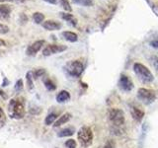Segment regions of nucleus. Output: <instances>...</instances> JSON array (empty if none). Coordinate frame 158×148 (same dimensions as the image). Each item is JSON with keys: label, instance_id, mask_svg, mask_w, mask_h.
I'll return each mask as SVG.
<instances>
[{"label": "nucleus", "instance_id": "nucleus-1", "mask_svg": "<svg viewBox=\"0 0 158 148\" xmlns=\"http://www.w3.org/2000/svg\"><path fill=\"white\" fill-rule=\"evenodd\" d=\"M9 115L16 120H20L25 116V102L22 98L12 99L9 102Z\"/></svg>", "mask_w": 158, "mask_h": 148}, {"label": "nucleus", "instance_id": "nucleus-2", "mask_svg": "<svg viewBox=\"0 0 158 148\" xmlns=\"http://www.w3.org/2000/svg\"><path fill=\"white\" fill-rule=\"evenodd\" d=\"M133 71H135L136 77L144 84H149L154 80L152 72L145 65L139 62H135L133 64Z\"/></svg>", "mask_w": 158, "mask_h": 148}, {"label": "nucleus", "instance_id": "nucleus-3", "mask_svg": "<svg viewBox=\"0 0 158 148\" xmlns=\"http://www.w3.org/2000/svg\"><path fill=\"white\" fill-rule=\"evenodd\" d=\"M77 137L80 145L84 148L89 147L93 142V131L90 127L88 126H82L77 132Z\"/></svg>", "mask_w": 158, "mask_h": 148}, {"label": "nucleus", "instance_id": "nucleus-4", "mask_svg": "<svg viewBox=\"0 0 158 148\" xmlns=\"http://www.w3.org/2000/svg\"><path fill=\"white\" fill-rule=\"evenodd\" d=\"M64 70L68 74L69 76L77 78L81 76L84 70V65L80 60H71L65 64Z\"/></svg>", "mask_w": 158, "mask_h": 148}, {"label": "nucleus", "instance_id": "nucleus-5", "mask_svg": "<svg viewBox=\"0 0 158 148\" xmlns=\"http://www.w3.org/2000/svg\"><path fill=\"white\" fill-rule=\"evenodd\" d=\"M109 120L113 123L114 125L116 126H122L123 123H125V113L122 110L118 108H113L110 109L109 111Z\"/></svg>", "mask_w": 158, "mask_h": 148}, {"label": "nucleus", "instance_id": "nucleus-6", "mask_svg": "<svg viewBox=\"0 0 158 148\" xmlns=\"http://www.w3.org/2000/svg\"><path fill=\"white\" fill-rule=\"evenodd\" d=\"M137 97L144 104H151L155 101L156 94L153 90L147 88H139L137 91Z\"/></svg>", "mask_w": 158, "mask_h": 148}, {"label": "nucleus", "instance_id": "nucleus-7", "mask_svg": "<svg viewBox=\"0 0 158 148\" xmlns=\"http://www.w3.org/2000/svg\"><path fill=\"white\" fill-rule=\"evenodd\" d=\"M118 85V88L123 92H131L133 89L132 80L127 75H126V74H121Z\"/></svg>", "mask_w": 158, "mask_h": 148}, {"label": "nucleus", "instance_id": "nucleus-8", "mask_svg": "<svg viewBox=\"0 0 158 148\" xmlns=\"http://www.w3.org/2000/svg\"><path fill=\"white\" fill-rule=\"evenodd\" d=\"M67 47L62 46V44H48V46L43 49V56H49L52 54L62 52L66 51Z\"/></svg>", "mask_w": 158, "mask_h": 148}, {"label": "nucleus", "instance_id": "nucleus-9", "mask_svg": "<svg viewBox=\"0 0 158 148\" xmlns=\"http://www.w3.org/2000/svg\"><path fill=\"white\" fill-rule=\"evenodd\" d=\"M44 43L46 42H44V39H40V41H36L35 43H33L31 46H29L27 48V51H26L27 56H35L42 49Z\"/></svg>", "mask_w": 158, "mask_h": 148}, {"label": "nucleus", "instance_id": "nucleus-10", "mask_svg": "<svg viewBox=\"0 0 158 148\" xmlns=\"http://www.w3.org/2000/svg\"><path fill=\"white\" fill-rule=\"evenodd\" d=\"M42 26L47 31H57V30L61 29V24L54 20H48L42 24Z\"/></svg>", "mask_w": 158, "mask_h": 148}, {"label": "nucleus", "instance_id": "nucleus-11", "mask_svg": "<svg viewBox=\"0 0 158 148\" xmlns=\"http://www.w3.org/2000/svg\"><path fill=\"white\" fill-rule=\"evenodd\" d=\"M131 113L133 120L136 121H141L143 117H144V112H143L140 108L135 106H131Z\"/></svg>", "mask_w": 158, "mask_h": 148}, {"label": "nucleus", "instance_id": "nucleus-12", "mask_svg": "<svg viewBox=\"0 0 158 148\" xmlns=\"http://www.w3.org/2000/svg\"><path fill=\"white\" fill-rule=\"evenodd\" d=\"M71 113H63L62 116L59 117L57 120L56 121V122H54V127H58V126H60L62 125H65L66 122H68L69 121L71 120Z\"/></svg>", "mask_w": 158, "mask_h": 148}, {"label": "nucleus", "instance_id": "nucleus-13", "mask_svg": "<svg viewBox=\"0 0 158 148\" xmlns=\"http://www.w3.org/2000/svg\"><path fill=\"white\" fill-rule=\"evenodd\" d=\"M61 36L63 37L64 39H66L69 43H75L78 41V35L74 32L70 31H64L61 33Z\"/></svg>", "mask_w": 158, "mask_h": 148}, {"label": "nucleus", "instance_id": "nucleus-14", "mask_svg": "<svg viewBox=\"0 0 158 148\" xmlns=\"http://www.w3.org/2000/svg\"><path fill=\"white\" fill-rule=\"evenodd\" d=\"M59 16L61 17V19L65 20L66 22H68L69 24L73 27H76L77 25V20L74 18V16L70 13H66V12H60L59 13Z\"/></svg>", "mask_w": 158, "mask_h": 148}, {"label": "nucleus", "instance_id": "nucleus-15", "mask_svg": "<svg viewBox=\"0 0 158 148\" xmlns=\"http://www.w3.org/2000/svg\"><path fill=\"white\" fill-rule=\"evenodd\" d=\"M10 13H11V7L5 4L0 5V19H2V20L9 19Z\"/></svg>", "mask_w": 158, "mask_h": 148}, {"label": "nucleus", "instance_id": "nucleus-16", "mask_svg": "<svg viewBox=\"0 0 158 148\" xmlns=\"http://www.w3.org/2000/svg\"><path fill=\"white\" fill-rule=\"evenodd\" d=\"M69 100H70V94H69V92L66 91V90H62V91H60L56 95V101H57V103H60V104L66 103Z\"/></svg>", "mask_w": 158, "mask_h": 148}, {"label": "nucleus", "instance_id": "nucleus-17", "mask_svg": "<svg viewBox=\"0 0 158 148\" xmlns=\"http://www.w3.org/2000/svg\"><path fill=\"white\" fill-rule=\"evenodd\" d=\"M74 133V128L72 127H66L63 128L60 131L57 132V136L58 137H67V136H71Z\"/></svg>", "mask_w": 158, "mask_h": 148}, {"label": "nucleus", "instance_id": "nucleus-18", "mask_svg": "<svg viewBox=\"0 0 158 148\" xmlns=\"http://www.w3.org/2000/svg\"><path fill=\"white\" fill-rule=\"evenodd\" d=\"M33 71H28L26 74V83L29 91H32L34 89V81H33Z\"/></svg>", "mask_w": 158, "mask_h": 148}, {"label": "nucleus", "instance_id": "nucleus-19", "mask_svg": "<svg viewBox=\"0 0 158 148\" xmlns=\"http://www.w3.org/2000/svg\"><path fill=\"white\" fill-rule=\"evenodd\" d=\"M72 3L77 4V5H81L84 7H91L94 5L93 0H71Z\"/></svg>", "mask_w": 158, "mask_h": 148}, {"label": "nucleus", "instance_id": "nucleus-20", "mask_svg": "<svg viewBox=\"0 0 158 148\" xmlns=\"http://www.w3.org/2000/svg\"><path fill=\"white\" fill-rule=\"evenodd\" d=\"M44 84L48 91H54L56 89V85L54 84V82L52 80V79H49V78H44Z\"/></svg>", "mask_w": 158, "mask_h": 148}, {"label": "nucleus", "instance_id": "nucleus-21", "mask_svg": "<svg viewBox=\"0 0 158 148\" xmlns=\"http://www.w3.org/2000/svg\"><path fill=\"white\" fill-rule=\"evenodd\" d=\"M56 117H57L56 113H48V115L47 116V117H46V120H44V125H52L53 122H56Z\"/></svg>", "mask_w": 158, "mask_h": 148}, {"label": "nucleus", "instance_id": "nucleus-22", "mask_svg": "<svg viewBox=\"0 0 158 148\" xmlns=\"http://www.w3.org/2000/svg\"><path fill=\"white\" fill-rule=\"evenodd\" d=\"M33 20L36 24H43L44 20V15L41 12H35L33 14Z\"/></svg>", "mask_w": 158, "mask_h": 148}, {"label": "nucleus", "instance_id": "nucleus-23", "mask_svg": "<svg viewBox=\"0 0 158 148\" xmlns=\"http://www.w3.org/2000/svg\"><path fill=\"white\" fill-rule=\"evenodd\" d=\"M59 4L61 5V7L63 8L64 11L66 12H71L72 11V7L70 3H69L68 0H59Z\"/></svg>", "mask_w": 158, "mask_h": 148}, {"label": "nucleus", "instance_id": "nucleus-24", "mask_svg": "<svg viewBox=\"0 0 158 148\" xmlns=\"http://www.w3.org/2000/svg\"><path fill=\"white\" fill-rule=\"evenodd\" d=\"M44 73H46V70H44V68H38L36 69L35 71H33V77L35 79H38L39 77H42L44 75Z\"/></svg>", "mask_w": 158, "mask_h": 148}, {"label": "nucleus", "instance_id": "nucleus-25", "mask_svg": "<svg viewBox=\"0 0 158 148\" xmlns=\"http://www.w3.org/2000/svg\"><path fill=\"white\" fill-rule=\"evenodd\" d=\"M76 141L74 139H68L65 142V146L66 148H76Z\"/></svg>", "mask_w": 158, "mask_h": 148}, {"label": "nucleus", "instance_id": "nucleus-26", "mask_svg": "<svg viewBox=\"0 0 158 148\" xmlns=\"http://www.w3.org/2000/svg\"><path fill=\"white\" fill-rule=\"evenodd\" d=\"M9 31H10V29L8 26H6V25H4L2 23H0V34L5 35V34L9 33Z\"/></svg>", "mask_w": 158, "mask_h": 148}, {"label": "nucleus", "instance_id": "nucleus-27", "mask_svg": "<svg viewBox=\"0 0 158 148\" xmlns=\"http://www.w3.org/2000/svg\"><path fill=\"white\" fill-rule=\"evenodd\" d=\"M150 60H151L152 65L154 66V68L156 69V71L158 72V56H152L150 57Z\"/></svg>", "mask_w": 158, "mask_h": 148}, {"label": "nucleus", "instance_id": "nucleus-28", "mask_svg": "<svg viewBox=\"0 0 158 148\" xmlns=\"http://www.w3.org/2000/svg\"><path fill=\"white\" fill-rule=\"evenodd\" d=\"M19 22L21 25H24V24H26L28 22V17H27V15L26 14H20V17H19Z\"/></svg>", "mask_w": 158, "mask_h": 148}, {"label": "nucleus", "instance_id": "nucleus-29", "mask_svg": "<svg viewBox=\"0 0 158 148\" xmlns=\"http://www.w3.org/2000/svg\"><path fill=\"white\" fill-rule=\"evenodd\" d=\"M104 148H116V143H115V141L112 140V139H109L106 142V144H105V146H104Z\"/></svg>", "mask_w": 158, "mask_h": 148}, {"label": "nucleus", "instance_id": "nucleus-30", "mask_svg": "<svg viewBox=\"0 0 158 148\" xmlns=\"http://www.w3.org/2000/svg\"><path fill=\"white\" fill-rule=\"evenodd\" d=\"M23 89V81L22 79H19V80L17 81L16 85H15V90L16 91H21Z\"/></svg>", "mask_w": 158, "mask_h": 148}, {"label": "nucleus", "instance_id": "nucleus-31", "mask_svg": "<svg viewBox=\"0 0 158 148\" xmlns=\"http://www.w3.org/2000/svg\"><path fill=\"white\" fill-rule=\"evenodd\" d=\"M149 44H150V47L158 49V39H152V41H150Z\"/></svg>", "mask_w": 158, "mask_h": 148}, {"label": "nucleus", "instance_id": "nucleus-32", "mask_svg": "<svg viewBox=\"0 0 158 148\" xmlns=\"http://www.w3.org/2000/svg\"><path fill=\"white\" fill-rule=\"evenodd\" d=\"M5 121V113L2 110V108H0V121Z\"/></svg>", "mask_w": 158, "mask_h": 148}, {"label": "nucleus", "instance_id": "nucleus-33", "mask_svg": "<svg viewBox=\"0 0 158 148\" xmlns=\"http://www.w3.org/2000/svg\"><path fill=\"white\" fill-rule=\"evenodd\" d=\"M44 1H46L49 4H56L57 3V0H44Z\"/></svg>", "mask_w": 158, "mask_h": 148}, {"label": "nucleus", "instance_id": "nucleus-34", "mask_svg": "<svg viewBox=\"0 0 158 148\" xmlns=\"http://www.w3.org/2000/svg\"><path fill=\"white\" fill-rule=\"evenodd\" d=\"M5 98H6V96H5V93L0 90V99H5Z\"/></svg>", "mask_w": 158, "mask_h": 148}, {"label": "nucleus", "instance_id": "nucleus-35", "mask_svg": "<svg viewBox=\"0 0 158 148\" xmlns=\"http://www.w3.org/2000/svg\"><path fill=\"white\" fill-rule=\"evenodd\" d=\"M7 1H12V0H0V3H1V2H7Z\"/></svg>", "mask_w": 158, "mask_h": 148}, {"label": "nucleus", "instance_id": "nucleus-36", "mask_svg": "<svg viewBox=\"0 0 158 148\" xmlns=\"http://www.w3.org/2000/svg\"><path fill=\"white\" fill-rule=\"evenodd\" d=\"M16 1H18V2H24V1H26V0H16Z\"/></svg>", "mask_w": 158, "mask_h": 148}]
</instances>
